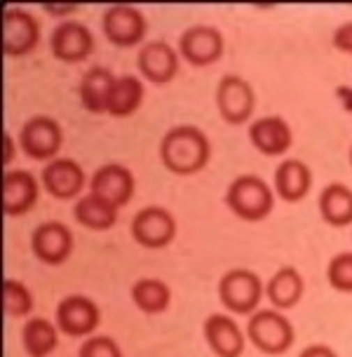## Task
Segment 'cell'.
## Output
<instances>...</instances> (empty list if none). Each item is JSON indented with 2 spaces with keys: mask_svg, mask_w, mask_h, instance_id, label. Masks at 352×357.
<instances>
[{
  "mask_svg": "<svg viewBox=\"0 0 352 357\" xmlns=\"http://www.w3.org/2000/svg\"><path fill=\"white\" fill-rule=\"evenodd\" d=\"M101 29H104L108 43L115 45V47H134V45H139L146 38L148 22H146L144 12L139 8L127 3H118L111 5L104 12Z\"/></svg>",
  "mask_w": 352,
  "mask_h": 357,
  "instance_id": "9",
  "label": "cell"
},
{
  "mask_svg": "<svg viewBox=\"0 0 352 357\" xmlns=\"http://www.w3.org/2000/svg\"><path fill=\"white\" fill-rule=\"evenodd\" d=\"M249 142L268 158L284 155L293 144V132L282 116H263L249 125Z\"/></svg>",
  "mask_w": 352,
  "mask_h": 357,
  "instance_id": "19",
  "label": "cell"
},
{
  "mask_svg": "<svg viewBox=\"0 0 352 357\" xmlns=\"http://www.w3.org/2000/svg\"><path fill=\"white\" fill-rule=\"evenodd\" d=\"M137 66L153 85H167L178 73V52L167 40H151L139 50Z\"/></svg>",
  "mask_w": 352,
  "mask_h": 357,
  "instance_id": "16",
  "label": "cell"
},
{
  "mask_svg": "<svg viewBox=\"0 0 352 357\" xmlns=\"http://www.w3.org/2000/svg\"><path fill=\"white\" fill-rule=\"evenodd\" d=\"M78 357H123V350L111 336H89L82 341Z\"/></svg>",
  "mask_w": 352,
  "mask_h": 357,
  "instance_id": "30",
  "label": "cell"
},
{
  "mask_svg": "<svg viewBox=\"0 0 352 357\" xmlns=\"http://www.w3.org/2000/svg\"><path fill=\"white\" fill-rule=\"evenodd\" d=\"M350 165H352V146H350Z\"/></svg>",
  "mask_w": 352,
  "mask_h": 357,
  "instance_id": "35",
  "label": "cell"
},
{
  "mask_svg": "<svg viewBox=\"0 0 352 357\" xmlns=\"http://www.w3.org/2000/svg\"><path fill=\"white\" fill-rule=\"evenodd\" d=\"M132 301L134 305L146 312V315H160L169 308L171 303V289L167 282L158 278H141L132 287Z\"/></svg>",
  "mask_w": 352,
  "mask_h": 357,
  "instance_id": "27",
  "label": "cell"
},
{
  "mask_svg": "<svg viewBox=\"0 0 352 357\" xmlns=\"http://www.w3.org/2000/svg\"><path fill=\"white\" fill-rule=\"evenodd\" d=\"M33 310V294L19 280H5V312L8 317H26Z\"/></svg>",
  "mask_w": 352,
  "mask_h": 357,
  "instance_id": "28",
  "label": "cell"
},
{
  "mask_svg": "<svg viewBox=\"0 0 352 357\" xmlns=\"http://www.w3.org/2000/svg\"><path fill=\"white\" fill-rule=\"evenodd\" d=\"M298 357H338V353L331 346H324V343H312V346L303 348V353Z\"/></svg>",
  "mask_w": 352,
  "mask_h": 357,
  "instance_id": "32",
  "label": "cell"
},
{
  "mask_svg": "<svg viewBox=\"0 0 352 357\" xmlns=\"http://www.w3.org/2000/svg\"><path fill=\"white\" fill-rule=\"evenodd\" d=\"M273 188L284 202H300L312 188V172L298 158H286L275 169Z\"/></svg>",
  "mask_w": 352,
  "mask_h": 357,
  "instance_id": "20",
  "label": "cell"
},
{
  "mask_svg": "<svg viewBox=\"0 0 352 357\" xmlns=\"http://www.w3.org/2000/svg\"><path fill=\"white\" fill-rule=\"evenodd\" d=\"M45 10H47V12H54V15H68V12H73V10H75V5H66V8H52V5H47Z\"/></svg>",
  "mask_w": 352,
  "mask_h": 357,
  "instance_id": "34",
  "label": "cell"
},
{
  "mask_svg": "<svg viewBox=\"0 0 352 357\" xmlns=\"http://www.w3.org/2000/svg\"><path fill=\"white\" fill-rule=\"evenodd\" d=\"M216 108L223 123L245 125L256 108L254 87L238 73L223 75L216 85Z\"/></svg>",
  "mask_w": 352,
  "mask_h": 357,
  "instance_id": "7",
  "label": "cell"
},
{
  "mask_svg": "<svg viewBox=\"0 0 352 357\" xmlns=\"http://www.w3.org/2000/svg\"><path fill=\"white\" fill-rule=\"evenodd\" d=\"M115 85V75L104 66H92L89 71L80 78L78 94H80V104L87 108L94 116L108 113V99H111Z\"/></svg>",
  "mask_w": 352,
  "mask_h": 357,
  "instance_id": "22",
  "label": "cell"
},
{
  "mask_svg": "<svg viewBox=\"0 0 352 357\" xmlns=\"http://www.w3.org/2000/svg\"><path fill=\"white\" fill-rule=\"evenodd\" d=\"M40 195V183L29 169H8L3 176V209L8 216L29 214Z\"/></svg>",
  "mask_w": 352,
  "mask_h": 357,
  "instance_id": "18",
  "label": "cell"
},
{
  "mask_svg": "<svg viewBox=\"0 0 352 357\" xmlns=\"http://www.w3.org/2000/svg\"><path fill=\"white\" fill-rule=\"evenodd\" d=\"M134 190H137V181H134L132 169H127L125 165L118 162L101 165L89 178V193L104 197L118 209L132 200Z\"/></svg>",
  "mask_w": 352,
  "mask_h": 357,
  "instance_id": "14",
  "label": "cell"
},
{
  "mask_svg": "<svg viewBox=\"0 0 352 357\" xmlns=\"http://www.w3.org/2000/svg\"><path fill=\"white\" fill-rule=\"evenodd\" d=\"M12 158H15V139H12V134L8 132L5 134V165H10Z\"/></svg>",
  "mask_w": 352,
  "mask_h": 357,
  "instance_id": "33",
  "label": "cell"
},
{
  "mask_svg": "<svg viewBox=\"0 0 352 357\" xmlns=\"http://www.w3.org/2000/svg\"><path fill=\"white\" fill-rule=\"evenodd\" d=\"M54 322L63 336L89 339L101 324V310L97 301L82 294L63 296L54 310Z\"/></svg>",
  "mask_w": 352,
  "mask_h": 357,
  "instance_id": "5",
  "label": "cell"
},
{
  "mask_svg": "<svg viewBox=\"0 0 352 357\" xmlns=\"http://www.w3.org/2000/svg\"><path fill=\"white\" fill-rule=\"evenodd\" d=\"M326 282L341 294H352V252H341L331 257L326 266Z\"/></svg>",
  "mask_w": 352,
  "mask_h": 357,
  "instance_id": "29",
  "label": "cell"
},
{
  "mask_svg": "<svg viewBox=\"0 0 352 357\" xmlns=\"http://www.w3.org/2000/svg\"><path fill=\"white\" fill-rule=\"evenodd\" d=\"M40 43V22L22 8H8L3 15V52L26 56Z\"/></svg>",
  "mask_w": 352,
  "mask_h": 357,
  "instance_id": "12",
  "label": "cell"
},
{
  "mask_svg": "<svg viewBox=\"0 0 352 357\" xmlns=\"http://www.w3.org/2000/svg\"><path fill=\"white\" fill-rule=\"evenodd\" d=\"M144 82L137 75H118L108 99V116L113 118H130L144 104Z\"/></svg>",
  "mask_w": 352,
  "mask_h": 357,
  "instance_id": "26",
  "label": "cell"
},
{
  "mask_svg": "<svg viewBox=\"0 0 352 357\" xmlns=\"http://www.w3.org/2000/svg\"><path fill=\"white\" fill-rule=\"evenodd\" d=\"M73 233L61 221H45L31 233V250L36 259L47 266L66 264L73 254Z\"/></svg>",
  "mask_w": 352,
  "mask_h": 357,
  "instance_id": "13",
  "label": "cell"
},
{
  "mask_svg": "<svg viewBox=\"0 0 352 357\" xmlns=\"http://www.w3.org/2000/svg\"><path fill=\"white\" fill-rule=\"evenodd\" d=\"M49 50L63 63H80L94 52V36L78 19H63L52 29Z\"/></svg>",
  "mask_w": 352,
  "mask_h": 357,
  "instance_id": "11",
  "label": "cell"
},
{
  "mask_svg": "<svg viewBox=\"0 0 352 357\" xmlns=\"http://www.w3.org/2000/svg\"><path fill=\"white\" fill-rule=\"evenodd\" d=\"M61 144L63 130L52 116H33L19 130V149L31 160H54Z\"/></svg>",
  "mask_w": 352,
  "mask_h": 357,
  "instance_id": "6",
  "label": "cell"
},
{
  "mask_svg": "<svg viewBox=\"0 0 352 357\" xmlns=\"http://www.w3.org/2000/svg\"><path fill=\"white\" fill-rule=\"evenodd\" d=\"M319 214L334 228L352 226V188L345 183H329L319 193Z\"/></svg>",
  "mask_w": 352,
  "mask_h": 357,
  "instance_id": "23",
  "label": "cell"
},
{
  "mask_svg": "<svg viewBox=\"0 0 352 357\" xmlns=\"http://www.w3.org/2000/svg\"><path fill=\"white\" fill-rule=\"evenodd\" d=\"M211 158V144L200 127L176 125L164 132L160 142V160L164 169L178 176L197 174L207 167Z\"/></svg>",
  "mask_w": 352,
  "mask_h": 357,
  "instance_id": "1",
  "label": "cell"
},
{
  "mask_svg": "<svg viewBox=\"0 0 352 357\" xmlns=\"http://www.w3.org/2000/svg\"><path fill=\"white\" fill-rule=\"evenodd\" d=\"M305 294V282L298 268L282 266L273 273L270 280L266 282V298L270 301L273 308L289 310L293 308Z\"/></svg>",
  "mask_w": 352,
  "mask_h": 357,
  "instance_id": "21",
  "label": "cell"
},
{
  "mask_svg": "<svg viewBox=\"0 0 352 357\" xmlns=\"http://www.w3.org/2000/svg\"><path fill=\"white\" fill-rule=\"evenodd\" d=\"M266 296V282L249 268H230L219 280V298L235 315H254Z\"/></svg>",
  "mask_w": 352,
  "mask_h": 357,
  "instance_id": "4",
  "label": "cell"
},
{
  "mask_svg": "<svg viewBox=\"0 0 352 357\" xmlns=\"http://www.w3.org/2000/svg\"><path fill=\"white\" fill-rule=\"evenodd\" d=\"M226 52V40L219 29L209 24H193L178 38V56H183L190 66H211Z\"/></svg>",
  "mask_w": 352,
  "mask_h": 357,
  "instance_id": "8",
  "label": "cell"
},
{
  "mask_svg": "<svg viewBox=\"0 0 352 357\" xmlns=\"http://www.w3.org/2000/svg\"><path fill=\"white\" fill-rule=\"evenodd\" d=\"M132 238L146 250H162L176 238V219L169 209L151 205L134 214Z\"/></svg>",
  "mask_w": 352,
  "mask_h": 357,
  "instance_id": "10",
  "label": "cell"
},
{
  "mask_svg": "<svg viewBox=\"0 0 352 357\" xmlns=\"http://www.w3.org/2000/svg\"><path fill=\"white\" fill-rule=\"evenodd\" d=\"M202 334L211 353L216 357H242L247 346V336L240 324L226 312H214L202 324Z\"/></svg>",
  "mask_w": 352,
  "mask_h": 357,
  "instance_id": "15",
  "label": "cell"
},
{
  "mask_svg": "<svg viewBox=\"0 0 352 357\" xmlns=\"http://www.w3.org/2000/svg\"><path fill=\"white\" fill-rule=\"evenodd\" d=\"M331 43H334L338 52L352 54V22H343L341 26H336L334 36H331Z\"/></svg>",
  "mask_w": 352,
  "mask_h": 357,
  "instance_id": "31",
  "label": "cell"
},
{
  "mask_svg": "<svg viewBox=\"0 0 352 357\" xmlns=\"http://www.w3.org/2000/svg\"><path fill=\"white\" fill-rule=\"evenodd\" d=\"M247 339L266 355H284L296 341V331L284 312L277 308H266L249 315Z\"/></svg>",
  "mask_w": 352,
  "mask_h": 357,
  "instance_id": "3",
  "label": "cell"
},
{
  "mask_svg": "<svg viewBox=\"0 0 352 357\" xmlns=\"http://www.w3.org/2000/svg\"><path fill=\"white\" fill-rule=\"evenodd\" d=\"M59 327L45 317H31L22 327V346L29 357H49L59 346Z\"/></svg>",
  "mask_w": 352,
  "mask_h": 357,
  "instance_id": "25",
  "label": "cell"
},
{
  "mask_svg": "<svg viewBox=\"0 0 352 357\" xmlns=\"http://www.w3.org/2000/svg\"><path fill=\"white\" fill-rule=\"evenodd\" d=\"M40 183L56 200H73L85 188V169L73 158H54L45 165Z\"/></svg>",
  "mask_w": 352,
  "mask_h": 357,
  "instance_id": "17",
  "label": "cell"
},
{
  "mask_svg": "<svg viewBox=\"0 0 352 357\" xmlns=\"http://www.w3.org/2000/svg\"><path fill=\"white\" fill-rule=\"evenodd\" d=\"M73 216L80 226H85L87 231H111L118 221V207L111 205L104 197L87 193L78 197L73 207Z\"/></svg>",
  "mask_w": 352,
  "mask_h": 357,
  "instance_id": "24",
  "label": "cell"
},
{
  "mask_svg": "<svg viewBox=\"0 0 352 357\" xmlns=\"http://www.w3.org/2000/svg\"><path fill=\"white\" fill-rule=\"evenodd\" d=\"M226 205L242 221H263L275 207V188L259 174H240L226 190Z\"/></svg>",
  "mask_w": 352,
  "mask_h": 357,
  "instance_id": "2",
  "label": "cell"
}]
</instances>
